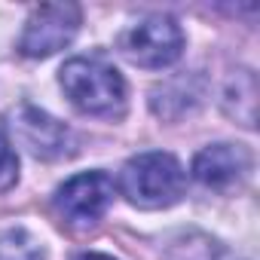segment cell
<instances>
[{
    "instance_id": "obj_10",
    "label": "cell",
    "mask_w": 260,
    "mask_h": 260,
    "mask_svg": "<svg viewBox=\"0 0 260 260\" xmlns=\"http://www.w3.org/2000/svg\"><path fill=\"white\" fill-rule=\"evenodd\" d=\"M19 181V156L13 150V141L7 135V128L0 125V193L13 190Z\"/></svg>"
},
{
    "instance_id": "obj_7",
    "label": "cell",
    "mask_w": 260,
    "mask_h": 260,
    "mask_svg": "<svg viewBox=\"0 0 260 260\" xmlns=\"http://www.w3.org/2000/svg\"><path fill=\"white\" fill-rule=\"evenodd\" d=\"M16 135L37 159H64L74 153L71 128L31 104H22L16 113Z\"/></svg>"
},
{
    "instance_id": "obj_8",
    "label": "cell",
    "mask_w": 260,
    "mask_h": 260,
    "mask_svg": "<svg viewBox=\"0 0 260 260\" xmlns=\"http://www.w3.org/2000/svg\"><path fill=\"white\" fill-rule=\"evenodd\" d=\"M236 101L242 104L236 122H242L245 128H254V119H257V80H254L251 71H239V74L233 77V83L226 86V92H223V107L230 110Z\"/></svg>"
},
{
    "instance_id": "obj_1",
    "label": "cell",
    "mask_w": 260,
    "mask_h": 260,
    "mask_svg": "<svg viewBox=\"0 0 260 260\" xmlns=\"http://www.w3.org/2000/svg\"><path fill=\"white\" fill-rule=\"evenodd\" d=\"M58 83H61L64 95H68V101L80 113L98 116V119H122L125 101H128L125 80L101 55L71 58L58 71Z\"/></svg>"
},
{
    "instance_id": "obj_2",
    "label": "cell",
    "mask_w": 260,
    "mask_h": 260,
    "mask_svg": "<svg viewBox=\"0 0 260 260\" xmlns=\"http://www.w3.org/2000/svg\"><path fill=\"white\" fill-rule=\"evenodd\" d=\"M184 190H187L184 166L172 153H162V150L138 153L119 172V193L132 205L147 208V211L181 202Z\"/></svg>"
},
{
    "instance_id": "obj_6",
    "label": "cell",
    "mask_w": 260,
    "mask_h": 260,
    "mask_svg": "<svg viewBox=\"0 0 260 260\" xmlns=\"http://www.w3.org/2000/svg\"><path fill=\"white\" fill-rule=\"evenodd\" d=\"M254 169V156L242 144H211L196 153L193 159V178L217 193L239 190Z\"/></svg>"
},
{
    "instance_id": "obj_9",
    "label": "cell",
    "mask_w": 260,
    "mask_h": 260,
    "mask_svg": "<svg viewBox=\"0 0 260 260\" xmlns=\"http://www.w3.org/2000/svg\"><path fill=\"white\" fill-rule=\"evenodd\" d=\"M0 260H46V248L25 226H10L0 233Z\"/></svg>"
},
{
    "instance_id": "obj_3",
    "label": "cell",
    "mask_w": 260,
    "mask_h": 260,
    "mask_svg": "<svg viewBox=\"0 0 260 260\" xmlns=\"http://www.w3.org/2000/svg\"><path fill=\"white\" fill-rule=\"evenodd\" d=\"M119 52L135 68L162 71L181 58L184 31L172 16H144L119 34Z\"/></svg>"
},
{
    "instance_id": "obj_11",
    "label": "cell",
    "mask_w": 260,
    "mask_h": 260,
    "mask_svg": "<svg viewBox=\"0 0 260 260\" xmlns=\"http://www.w3.org/2000/svg\"><path fill=\"white\" fill-rule=\"evenodd\" d=\"M74 260H113L110 254H98V251H83V254H77Z\"/></svg>"
},
{
    "instance_id": "obj_4",
    "label": "cell",
    "mask_w": 260,
    "mask_h": 260,
    "mask_svg": "<svg viewBox=\"0 0 260 260\" xmlns=\"http://www.w3.org/2000/svg\"><path fill=\"white\" fill-rule=\"evenodd\" d=\"M113 202V181L104 172H83L55 190V211L74 230L95 226Z\"/></svg>"
},
{
    "instance_id": "obj_5",
    "label": "cell",
    "mask_w": 260,
    "mask_h": 260,
    "mask_svg": "<svg viewBox=\"0 0 260 260\" xmlns=\"http://www.w3.org/2000/svg\"><path fill=\"white\" fill-rule=\"evenodd\" d=\"M80 19H83L80 7H74V4L34 7L25 22V31H22L19 52L28 58H46V55L64 49L80 31Z\"/></svg>"
}]
</instances>
